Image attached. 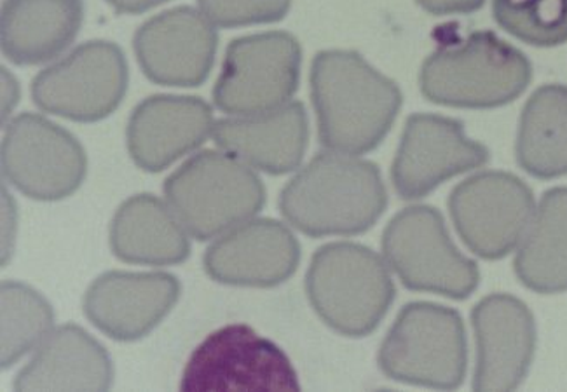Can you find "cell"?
Returning a JSON list of instances; mask_svg holds the SVG:
<instances>
[{"mask_svg": "<svg viewBox=\"0 0 567 392\" xmlns=\"http://www.w3.org/2000/svg\"><path fill=\"white\" fill-rule=\"evenodd\" d=\"M311 100L321 147L360 156L383 144L402 91L357 51H321L311 65Z\"/></svg>", "mask_w": 567, "mask_h": 392, "instance_id": "cell-1", "label": "cell"}, {"mask_svg": "<svg viewBox=\"0 0 567 392\" xmlns=\"http://www.w3.org/2000/svg\"><path fill=\"white\" fill-rule=\"evenodd\" d=\"M386 206L378 166L350 154H318L280 194L285 220L309 237L367 233Z\"/></svg>", "mask_w": 567, "mask_h": 392, "instance_id": "cell-2", "label": "cell"}, {"mask_svg": "<svg viewBox=\"0 0 567 392\" xmlns=\"http://www.w3.org/2000/svg\"><path fill=\"white\" fill-rule=\"evenodd\" d=\"M309 303L339 336L362 339L378 330L395 300V285L383 258L358 243L317 249L306 275Z\"/></svg>", "mask_w": 567, "mask_h": 392, "instance_id": "cell-3", "label": "cell"}, {"mask_svg": "<svg viewBox=\"0 0 567 392\" xmlns=\"http://www.w3.org/2000/svg\"><path fill=\"white\" fill-rule=\"evenodd\" d=\"M530 79L533 66L526 54L485 30L430 54L420 86L430 102L484 111L514 102Z\"/></svg>", "mask_w": 567, "mask_h": 392, "instance_id": "cell-4", "label": "cell"}, {"mask_svg": "<svg viewBox=\"0 0 567 392\" xmlns=\"http://www.w3.org/2000/svg\"><path fill=\"white\" fill-rule=\"evenodd\" d=\"M173 215L198 241H208L256 217L266 187L238 157L203 151L175 169L163 185Z\"/></svg>", "mask_w": 567, "mask_h": 392, "instance_id": "cell-5", "label": "cell"}, {"mask_svg": "<svg viewBox=\"0 0 567 392\" xmlns=\"http://www.w3.org/2000/svg\"><path fill=\"white\" fill-rule=\"evenodd\" d=\"M379 368L391 380L430 389H456L468 367L463 319L451 307L412 302L384 337Z\"/></svg>", "mask_w": 567, "mask_h": 392, "instance_id": "cell-6", "label": "cell"}, {"mask_svg": "<svg viewBox=\"0 0 567 392\" xmlns=\"http://www.w3.org/2000/svg\"><path fill=\"white\" fill-rule=\"evenodd\" d=\"M383 254L408 290L465 300L481 282L477 264L460 254L442 213L432 206L396 213L384 229Z\"/></svg>", "mask_w": 567, "mask_h": 392, "instance_id": "cell-7", "label": "cell"}, {"mask_svg": "<svg viewBox=\"0 0 567 392\" xmlns=\"http://www.w3.org/2000/svg\"><path fill=\"white\" fill-rule=\"evenodd\" d=\"M302 50L288 32L251 33L227 45L214 86L224 114L247 117L287 105L299 90Z\"/></svg>", "mask_w": 567, "mask_h": 392, "instance_id": "cell-8", "label": "cell"}, {"mask_svg": "<svg viewBox=\"0 0 567 392\" xmlns=\"http://www.w3.org/2000/svg\"><path fill=\"white\" fill-rule=\"evenodd\" d=\"M128 84L130 66L120 45L90 41L41 70L30 91L42 112L90 124L117 111Z\"/></svg>", "mask_w": 567, "mask_h": 392, "instance_id": "cell-9", "label": "cell"}, {"mask_svg": "<svg viewBox=\"0 0 567 392\" xmlns=\"http://www.w3.org/2000/svg\"><path fill=\"white\" fill-rule=\"evenodd\" d=\"M292 361L247 324H229L194 349L181 391H299Z\"/></svg>", "mask_w": 567, "mask_h": 392, "instance_id": "cell-10", "label": "cell"}, {"mask_svg": "<svg viewBox=\"0 0 567 392\" xmlns=\"http://www.w3.org/2000/svg\"><path fill=\"white\" fill-rule=\"evenodd\" d=\"M0 163L6 180L35 200L66 199L87 175L86 151L71 131L30 112L6 126Z\"/></svg>", "mask_w": 567, "mask_h": 392, "instance_id": "cell-11", "label": "cell"}, {"mask_svg": "<svg viewBox=\"0 0 567 392\" xmlns=\"http://www.w3.org/2000/svg\"><path fill=\"white\" fill-rule=\"evenodd\" d=\"M533 190L518 176L482 172L454 187L449 212L461 239L485 260L514 251L535 217Z\"/></svg>", "mask_w": 567, "mask_h": 392, "instance_id": "cell-12", "label": "cell"}, {"mask_svg": "<svg viewBox=\"0 0 567 392\" xmlns=\"http://www.w3.org/2000/svg\"><path fill=\"white\" fill-rule=\"evenodd\" d=\"M487 161L489 151L470 140L456 118L414 114L405 123L391 164V182L402 199H423L439 185Z\"/></svg>", "mask_w": 567, "mask_h": 392, "instance_id": "cell-13", "label": "cell"}, {"mask_svg": "<svg viewBox=\"0 0 567 392\" xmlns=\"http://www.w3.org/2000/svg\"><path fill=\"white\" fill-rule=\"evenodd\" d=\"M218 33L203 13L178 6L156 14L133 38L136 62L159 86L198 87L210 75Z\"/></svg>", "mask_w": 567, "mask_h": 392, "instance_id": "cell-14", "label": "cell"}, {"mask_svg": "<svg viewBox=\"0 0 567 392\" xmlns=\"http://www.w3.org/2000/svg\"><path fill=\"white\" fill-rule=\"evenodd\" d=\"M181 299L168 272L109 270L91 282L83 309L93 327L117 342H135L156 330Z\"/></svg>", "mask_w": 567, "mask_h": 392, "instance_id": "cell-15", "label": "cell"}, {"mask_svg": "<svg viewBox=\"0 0 567 392\" xmlns=\"http://www.w3.org/2000/svg\"><path fill=\"white\" fill-rule=\"evenodd\" d=\"M300 245L292 230L272 218L243 221L208 246L206 275L227 287L275 288L296 275Z\"/></svg>", "mask_w": 567, "mask_h": 392, "instance_id": "cell-16", "label": "cell"}, {"mask_svg": "<svg viewBox=\"0 0 567 392\" xmlns=\"http://www.w3.org/2000/svg\"><path fill=\"white\" fill-rule=\"evenodd\" d=\"M477 343L475 391H514L535 358L536 323L529 307L514 295L484 297L472 311Z\"/></svg>", "mask_w": 567, "mask_h": 392, "instance_id": "cell-17", "label": "cell"}, {"mask_svg": "<svg viewBox=\"0 0 567 392\" xmlns=\"http://www.w3.org/2000/svg\"><path fill=\"white\" fill-rule=\"evenodd\" d=\"M214 126V111L205 100L154 94L138 103L130 115V157L142 172L161 173L202 147Z\"/></svg>", "mask_w": 567, "mask_h": 392, "instance_id": "cell-18", "label": "cell"}, {"mask_svg": "<svg viewBox=\"0 0 567 392\" xmlns=\"http://www.w3.org/2000/svg\"><path fill=\"white\" fill-rule=\"evenodd\" d=\"M308 140V114L300 102L287 103L264 114L220 118L214 126L217 147L276 176L299 168Z\"/></svg>", "mask_w": 567, "mask_h": 392, "instance_id": "cell-19", "label": "cell"}, {"mask_svg": "<svg viewBox=\"0 0 567 392\" xmlns=\"http://www.w3.org/2000/svg\"><path fill=\"white\" fill-rule=\"evenodd\" d=\"M114 363L107 349L78 324H63L39 343L14 379V391H109Z\"/></svg>", "mask_w": 567, "mask_h": 392, "instance_id": "cell-20", "label": "cell"}, {"mask_svg": "<svg viewBox=\"0 0 567 392\" xmlns=\"http://www.w3.org/2000/svg\"><path fill=\"white\" fill-rule=\"evenodd\" d=\"M84 0H4L0 48L9 62L35 66L71 48L83 27Z\"/></svg>", "mask_w": 567, "mask_h": 392, "instance_id": "cell-21", "label": "cell"}, {"mask_svg": "<svg viewBox=\"0 0 567 392\" xmlns=\"http://www.w3.org/2000/svg\"><path fill=\"white\" fill-rule=\"evenodd\" d=\"M109 245L115 258L135 266H181L190 257L181 221L153 194L124 200L112 218Z\"/></svg>", "mask_w": 567, "mask_h": 392, "instance_id": "cell-22", "label": "cell"}, {"mask_svg": "<svg viewBox=\"0 0 567 392\" xmlns=\"http://www.w3.org/2000/svg\"><path fill=\"white\" fill-rule=\"evenodd\" d=\"M514 269L518 281L536 293L567 291V187L543 194Z\"/></svg>", "mask_w": 567, "mask_h": 392, "instance_id": "cell-23", "label": "cell"}, {"mask_svg": "<svg viewBox=\"0 0 567 392\" xmlns=\"http://www.w3.org/2000/svg\"><path fill=\"white\" fill-rule=\"evenodd\" d=\"M515 156L539 180L567 175V86L547 84L530 94L518 123Z\"/></svg>", "mask_w": 567, "mask_h": 392, "instance_id": "cell-24", "label": "cell"}, {"mask_svg": "<svg viewBox=\"0 0 567 392\" xmlns=\"http://www.w3.org/2000/svg\"><path fill=\"white\" fill-rule=\"evenodd\" d=\"M0 311H2V343L0 363L2 370L17 364L23 355L50 336L53 328V307L39 291L23 282L4 281L0 285Z\"/></svg>", "mask_w": 567, "mask_h": 392, "instance_id": "cell-25", "label": "cell"}, {"mask_svg": "<svg viewBox=\"0 0 567 392\" xmlns=\"http://www.w3.org/2000/svg\"><path fill=\"white\" fill-rule=\"evenodd\" d=\"M497 25L538 48L567 42V0H493Z\"/></svg>", "mask_w": 567, "mask_h": 392, "instance_id": "cell-26", "label": "cell"}, {"mask_svg": "<svg viewBox=\"0 0 567 392\" xmlns=\"http://www.w3.org/2000/svg\"><path fill=\"white\" fill-rule=\"evenodd\" d=\"M198 4L220 29H239L284 20L292 0H198Z\"/></svg>", "mask_w": 567, "mask_h": 392, "instance_id": "cell-27", "label": "cell"}, {"mask_svg": "<svg viewBox=\"0 0 567 392\" xmlns=\"http://www.w3.org/2000/svg\"><path fill=\"white\" fill-rule=\"evenodd\" d=\"M485 0H417V4L435 17H449V14L475 13L484 6Z\"/></svg>", "mask_w": 567, "mask_h": 392, "instance_id": "cell-28", "label": "cell"}, {"mask_svg": "<svg viewBox=\"0 0 567 392\" xmlns=\"http://www.w3.org/2000/svg\"><path fill=\"white\" fill-rule=\"evenodd\" d=\"M107 2L114 8L115 13L142 14L148 9L169 2V0H107Z\"/></svg>", "mask_w": 567, "mask_h": 392, "instance_id": "cell-29", "label": "cell"}]
</instances>
